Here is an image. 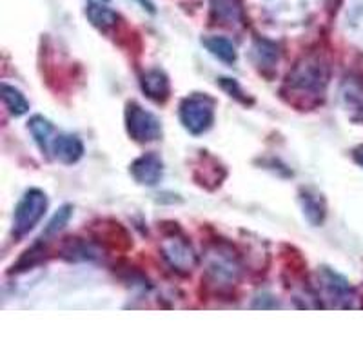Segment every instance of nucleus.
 <instances>
[{
	"mask_svg": "<svg viewBox=\"0 0 363 363\" xmlns=\"http://www.w3.org/2000/svg\"><path fill=\"white\" fill-rule=\"evenodd\" d=\"M86 15L91 21V24L99 29H104V31L113 28L116 24V21H118V15L113 9H109L108 6L102 4H89L86 8Z\"/></svg>",
	"mask_w": 363,
	"mask_h": 363,
	"instance_id": "nucleus-14",
	"label": "nucleus"
},
{
	"mask_svg": "<svg viewBox=\"0 0 363 363\" xmlns=\"http://www.w3.org/2000/svg\"><path fill=\"white\" fill-rule=\"evenodd\" d=\"M125 128H128V133L133 140L140 142V144L155 142L162 136L160 120L153 113H149L147 109L138 106L136 102L128 104V109H125Z\"/></svg>",
	"mask_w": 363,
	"mask_h": 363,
	"instance_id": "nucleus-4",
	"label": "nucleus"
},
{
	"mask_svg": "<svg viewBox=\"0 0 363 363\" xmlns=\"http://www.w3.org/2000/svg\"><path fill=\"white\" fill-rule=\"evenodd\" d=\"M215 100L206 93H194L186 96L180 104V122L191 135H202L209 131L215 122Z\"/></svg>",
	"mask_w": 363,
	"mask_h": 363,
	"instance_id": "nucleus-2",
	"label": "nucleus"
},
{
	"mask_svg": "<svg viewBox=\"0 0 363 363\" xmlns=\"http://www.w3.org/2000/svg\"><path fill=\"white\" fill-rule=\"evenodd\" d=\"M301 202H303V213L309 218V222L314 225H320L325 218V203H323L322 194L306 191V194L301 196Z\"/></svg>",
	"mask_w": 363,
	"mask_h": 363,
	"instance_id": "nucleus-16",
	"label": "nucleus"
},
{
	"mask_svg": "<svg viewBox=\"0 0 363 363\" xmlns=\"http://www.w3.org/2000/svg\"><path fill=\"white\" fill-rule=\"evenodd\" d=\"M102 2H108V0H102Z\"/></svg>",
	"mask_w": 363,
	"mask_h": 363,
	"instance_id": "nucleus-20",
	"label": "nucleus"
},
{
	"mask_svg": "<svg viewBox=\"0 0 363 363\" xmlns=\"http://www.w3.org/2000/svg\"><path fill=\"white\" fill-rule=\"evenodd\" d=\"M252 58L258 67H274L280 60V51L267 40H258L252 48Z\"/></svg>",
	"mask_w": 363,
	"mask_h": 363,
	"instance_id": "nucleus-15",
	"label": "nucleus"
},
{
	"mask_svg": "<svg viewBox=\"0 0 363 363\" xmlns=\"http://www.w3.org/2000/svg\"><path fill=\"white\" fill-rule=\"evenodd\" d=\"M142 89L155 102H165L169 99V80L160 69H151L142 77Z\"/></svg>",
	"mask_w": 363,
	"mask_h": 363,
	"instance_id": "nucleus-9",
	"label": "nucleus"
},
{
	"mask_svg": "<svg viewBox=\"0 0 363 363\" xmlns=\"http://www.w3.org/2000/svg\"><path fill=\"white\" fill-rule=\"evenodd\" d=\"M45 211H48V196L44 191L37 187L26 191L13 216V235L21 238L29 231H33L35 225L45 215Z\"/></svg>",
	"mask_w": 363,
	"mask_h": 363,
	"instance_id": "nucleus-3",
	"label": "nucleus"
},
{
	"mask_svg": "<svg viewBox=\"0 0 363 363\" xmlns=\"http://www.w3.org/2000/svg\"><path fill=\"white\" fill-rule=\"evenodd\" d=\"M50 153L62 164H74L82 158L84 144L77 135H57Z\"/></svg>",
	"mask_w": 363,
	"mask_h": 363,
	"instance_id": "nucleus-8",
	"label": "nucleus"
},
{
	"mask_svg": "<svg viewBox=\"0 0 363 363\" xmlns=\"http://www.w3.org/2000/svg\"><path fill=\"white\" fill-rule=\"evenodd\" d=\"M211 13L222 24H238L244 17L242 0H211Z\"/></svg>",
	"mask_w": 363,
	"mask_h": 363,
	"instance_id": "nucleus-10",
	"label": "nucleus"
},
{
	"mask_svg": "<svg viewBox=\"0 0 363 363\" xmlns=\"http://www.w3.org/2000/svg\"><path fill=\"white\" fill-rule=\"evenodd\" d=\"M71 215H73V207L71 206H62L53 215V218L50 220L48 227H45V235H55V233L62 231L64 227L69 222Z\"/></svg>",
	"mask_w": 363,
	"mask_h": 363,
	"instance_id": "nucleus-18",
	"label": "nucleus"
},
{
	"mask_svg": "<svg viewBox=\"0 0 363 363\" xmlns=\"http://www.w3.org/2000/svg\"><path fill=\"white\" fill-rule=\"evenodd\" d=\"M131 174L142 186H157L164 174V164L157 153H145L131 164Z\"/></svg>",
	"mask_w": 363,
	"mask_h": 363,
	"instance_id": "nucleus-6",
	"label": "nucleus"
},
{
	"mask_svg": "<svg viewBox=\"0 0 363 363\" xmlns=\"http://www.w3.org/2000/svg\"><path fill=\"white\" fill-rule=\"evenodd\" d=\"M165 260L169 262L178 271H191L196 265V255L191 249L189 244H186L180 238H171L162 245Z\"/></svg>",
	"mask_w": 363,
	"mask_h": 363,
	"instance_id": "nucleus-7",
	"label": "nucleus"
},
{
	"mask_svg": "<svg viewBox=\"0 0 363 363\" xmlns=\"http://www.w3.org/2000/svg\"><path fill=\"white\" fill-rule=\"evenodd\" d=\"M203 45L213 57H216L225 64H235L236 58H238L235 44L225 37H207L203 38Z\"/></svg>",
	"mask_w": 363,
	"mask_h": 363,
	"instance_id": "nucleus-12",
	"label": "nucleus"
},
{
	"mask_svg": "<svg viewBox=\"0 0 363 363\" xmlns=\"http://www.w3.org/2000/svg\"><path fill=\"white\" fill-rule=\"evenodd\" d=\"M329 82V64L322 55H307L293 67L287 77V86L296 93L322 95Z\"/></svg>",
	"mask_w": 363,
	"mask_h": 363,
	"instance_id": "nucleus-1",
	"label": "nucleus"
},
{
	"mask_svg": "<svg viewBox=\"0 0 363 363\" xmlns=\"http://www.w3.org/2000/svg\"><path fill=\"white\" fill-rule=\"evenodd\" d=\"M29 131L33 135L35 142H37L42 153H50L51 144H53L55 136H57L50 120L44 118L42 115H35L33 118L29 120Z\"/></svg>",
	"mask_w": 363,
	"mask_h": 363,
	"instance_id": "nucleus-11",
	"label": "nucleus"
},
{
	"mask_svg": "<svg viewBox=\"0 0 363 363\" xmlns=\"http://www.w3.org/2000/svg\"><path fill=\"white\" fill-rule=\"evenodd\" d=\"M2 100L13 116H22L29 111V102L17 87L2 84Z\"/></svg>",
	"mask_w": 363,
	"mask_h": 363,
	"instance_id": "nucleus-17",
	"label": "nucleus"
},
{
	"mask_svg": "<svg viewBox=\"0 0 363 363\" xmlns=\"http://www.w3.org/2000/svg\"><path fill=\"white\" fill-rule=\"evenodd\" d=\"M207 272H209V277L213 278L215 284L231 285L238 280L240 265L235 256L229 255V252L218 251L216 255H211Z\"/></svg>",
	"mask_w": 363,
	"mask_h": 363,
	"instance_id": "nucleus-5",
	"label": "nucleus"
},
{
	"mask_svg": "<svg viewBox=\"0 0 363 363\" xmlns=\"http://www.w3.org/2000/svg\"><path fill=\"white\" fill-rule=\"evenodd\" d=\"M356 160H358L359 164L363 165V151H362V153H356Z\"/></svg>",
	"mask_w": 363,
	"mask_h": 363,
	"instance_id": "nucleus-19",
	"label": "nucleus"
},
{
	"mask_svg": "<svg viewBox=\"0 0 363 363\" xmlns=\"http://www.w3.org/2000/svg\"><path fill=\"white\" fill-rule=\"evenodd\" d=\"M322 281L327 293H329L330 296H335L333 300H349V296L352 294L349 281H347L345 278L340 277V274H336V272L329 271V269H323Z\"/></svg>",
	"mask_w": 363,
	"mask_h": 363,
	"instance_id": "nucleus-13",
	"label": "nucleus"
}]
</instances>
